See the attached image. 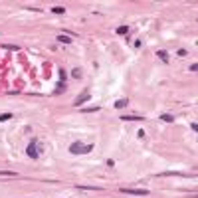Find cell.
I'll list each match as a JSON object with an SVG mask.
<instances>
[{
  "mask_svg": "<svg viewBox=\"0 0 198 198\" xmlns=\"http://www.w3.org/2000/svg\"><path fill=\"white\" fill-rule=\"evenodd\" d=\"M91 145H83V143H79V141H75V143H72L70 145V153L72 155H87V153H91Z\"/></svg>",
  "mask_w": 198,
  "mask_h": 198,
  "instance_id": "6da1fadb",
  "label": "cell"
},
{
  "mask_svg": "<svg viewBox=\"0 0 198 198\" xmlns=\"http://www.w3.org/2000/svg\"><path fill=\"white\" fill-rule=\"evenodd\" d=\"M121 192L133 194V196H147L149 194V190H141V188H121Z\"/></svg>",
  "mask_w": 198,
  "mask_h": 198,
  "instance_id": "7a4b0ae2",
  "label": "cell"
},
{
  "mask_svg": "<svg viewBox=\"0 0 198 198\" xmlns=\"http://www.w3.org/2000/svg\"><path fill=\"white\" fill-rule=\"evenodd\" d=\"M28 155H30L32 158H38V141H36V139L30 143V147H28Z\"/></svg>",
  "mask_w": 198,
  "mask_h": 198,
  "instance_id": "3957f363",
  "label": "cell"
},
{
  "mask_svg": "<svg viewBox=\"0 0 198 198\" xmlns=\"http://www.w3.org/2000/svg\"><path fill=\"white\" fill-rule=\"evenodd\" d=\"M87 99H89V93H87V91H85V93H83V95H79L77 99H75V103H74V105H75V107H79V105H81V103H85V101H87Z\"/></svg>",
  "mask_w": 198,
  "mask_h": 198,
  "instance_id": "277c9868",
  "label": "cell"
},
{
  "mask_svg": "<svg viewBox=\"0 0 198 198\" xmlns=\"http://www.w3.org/2000/svg\"><path fill=\"white\" fill-rule=\"evenodd\" d=\"M123 121H143L141 115H125V117H121Z\"/></svg>",
  "mask_w": 198,
  "mask_h": 198,
  "instance_id": "5b68a950",
  "label": "cell"
},
{
  "mask_svg": "<svg viewBox=\"0 0 198 198\" xmlns=\"http://www.w3.org/2000/svg\"><path fill=\"white\" fill-rule=\"evenodd\" d=\"M157 56H158V58H160V60H164V62L168 60V54H166L164 50H158V52H157Z\"/></svg>",
  "mask_w": 198,
  "mask_h": 198,
  "instance_id": "8992f818",
  "label": "cell"
},
{
  "mask_svg": "<svg viewBox=\"0 0 198 198\" xmlns=\"http://www.w3.org/2000/svg\"><path fill=\"white\" fill-rule=\"evenodd\" d=\"M127 103H129L127 99H119V101H115V107H117V109H121V107H125Z\"/></svg>",
  "mask_w": 198,
  "mask_h": 198,
  "instance_id": "52a82bcc",
  "label": "cell"
},
{
  "mask_svg": "<svg viewBox=\"0 0 198 198\" xmlns=\"http://www.w3.org/2000/svg\"><path fill=\"white\" fill-rule=\"evenodd\" d=\"M58 42H62V44H72V38H68V36H58Z\"/></svg>",
  "mask_w": 198,
  "mask_h": 198,
  "instance_id": "ba28073f",
  "label": "cell"
},
{
  "mask_svg": "<svg viewBox=\"0 0 198 198\" xmlns=\"http://www.w3.org/2000/svg\"><path fill=\"white\" fill-rule=\"evenodd\" d=\"M160 121H164V123H172L174 117H172V115H160Z\"/></svg>",
  "mask_w": 198,
  "mask_h": 198,
  "instance_id": "9c48e42d",
  "label": "cell"
},
{
  "mask_svg": "<svg viewBox=\"0 0 198 198\" xmlns=\"http://www.w3.org/2000/svg\"><path fill=\"white\" fill-rule=\"evenodd\" d=\"M10 119H12V113H2V115H0V121H2V123H4V121H10Z\"/></svg>",
  "mask_w": 198,
  "mask_h": 198,
  "instance_id": "30bf717a",
  "label": "cell"
},
{
  "mask_svg": "<svg viewBox=\"0 0 198 198\" xmlns=\"http://www.w3.org/2000/svg\"><path fill=\"white\" fill-rule=\"evenodd\" d=\"M129 32V28L127 26H121V28H117V34H127Z\"/></svg>",
  "mask_w": 198,
  "mask_h": 198,
  "instance_id": "8fae6325",
  "label": "cell"
},
{
  "mask_svg": "<svg viewBox=\"0 0 198 198\" xmlns=\"http://www.w3.org/2000/svg\"><path fill=\"white\" fill-rule=\"evenodd\" d=\"M54 12H56V14H64V12H66V10H64V8H62V6H58V8H56V6H54Z\"/></svg>",
  "mask_w": 198,
  "mask_h": 198,
  "instance_id": "7c38bea8",
  "label": "cell"
}]
</instances>
